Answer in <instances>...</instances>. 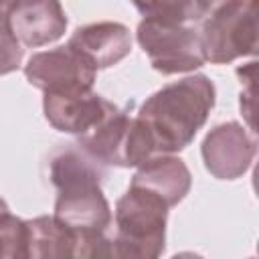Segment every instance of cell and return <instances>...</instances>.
<instances>
[{"label":"cell","mask_w":259,"mask_h":259,"mask_svg":"<svg viewBox=\"0 0 259 259\" xmlns=\"http://www.w3.org/2000/svg\"><path fill=\"white\" fill-rule=\"evenodd\" d=\"M168 206L148 190L130 186L115 202V259H160L166 249Z\"/></svg>","instance_id":"3"},{"label":"cell","mask_w":259,"mask_h":259,"mask_svg":"<svg viewBox=\"0 0 259 259\" xmlns=\"http://www.w3.org/2000/svg\"><path fill=\"white\" fill-rule=\"evenodd\" d=\"M67 47L79 53L97 71L113 67L130 55L132 34L130 28L121 22H91L79 26L71 34Z\"/></svg>","instance_id":"12"},{"label":"cell","mask_w":259,"mask_h":259,"mask_svg":"<svg viewBox=\"0 0 259 259\" xmlns=\"http://www.w3.org/2000/svg\"><path fill=\"white\" fill-rule=\"evenodd\" d=\"M6 212H10V208H8L6 200H2V198H0V217H2V214H6Z\"/></svg>","instance_id":"19"},{"label":"cell","mask_w":259,"mask_h":259,"mask_svg":"<svg viewBox=\"0 0 259 259\" xmlns=\"http://www.w3.org/2000/svg\"><path fill=\"white\" fill-rule=\"evenodd\" d=\"M257 16L259 6L253 0L212 2L198 30L204 59L212 65H227L255 55L259 47Z\"/></svg>","instance_id":"4"},{"label":"cell","mask_w":259,"mask_h":259,"mask_svg":"<svg viewBox=\"0 0 259 259\" xmlns=\"http://www.w3.org/2000/svg\"><path fill=\"white\" fill-rule=\"evenodd\" d=\"M170 259H204V257L198 255V253H194V251H180V253L172 255Z\"/></svg>","instance_id":"17"},{"label":"cell","mask_w":259,"mask_h":259,"mask_svg":"<svg viewBox=\"0 0 259 259\" xmlns=\"http://www.w3.org/2000/svg\"><path fill=\"white\" fill-rule=\"evenodd\" d=\"M217 101L214 83L198 73L154 91L136 111L148 130L154 154H176L192 144Z\"/></svg>","instance_id":"1"},{"label":"cell","mask_w":259,"mask_h":259,"mask_svg":"<svg viewBox=\"0 0 259 259\" xmlns=\"http://www.w3.org/2000/svg\"><path fill=\"white\" fill-rule=\"evenodd\" d=\"M136 38L162 75L190 73L206 63L196 26L146 16L136 28Z\"/></svg>","instance_id":"6"},{"label":"cell","mask_w":259,"mask_h":259,"mask_svg":"<svg viewBox=\"0 0 259 259\" xmlns=\"http://www.w3.org/2000/svg\"><path fill=\"white\" fill-rule=\"evenodd\" d=\"M130 186L152 192L168 208H172L190 192L192 174L182 158L172 154H158L138 166Z\"/></svg>","instance_id":"13"},{"label":"cell","mask_w":259,"mask_h":259,"mask_svg":"<svg viewBox=\"0 0 259 259\" xmlns=\"http://www.w3.org/2000/svg\"><path fill=\"white\" fill-rule=\"evenodd\" d=\"M95 75L97 71L67 45L34 53L24 65L26 81L45 95L93 91Z\"/></svg>","instance_id":"8"},{"label":"cell","mask_w":259,"mask_h":259,"mask_svg":"<svg viewBox=\"0 0 259 259\" xmlns=\"http://www.w3.org/2000/svg\"><path fill=\"white\" fill-rule=\"evenodd\" d=\"M111 259H115V257H113V251H111Z\"/></svg>","instance_id":"20"},{"label":"cell","mask_w":259,"mask_h":259,"mask_svg":"<svg viewBox=\"0 0 259 259\" xmlns=\"http://www.w3.org/2000/svg\"><path fill=\"white\" fill-rule=\"evenodd\" d=\"M249 259H255V257H249Z\"/></svg>","instance_id":"21"},{"label":"cell","mask_w":259,"mask_h":259,"mask_svg":"<svg viewBox=\"0 0 259 259\" xmlns=\"http://www.w3.org/2000/svg\"><path fill=\"white\" fill-rule=\"evenodd\" d=\"M49 178L57 190L53 219L79 231L105 233L111 206L101 190L107 168L83 154L75 144L59 148L49 160Z\"/></svg>","instance_id":"2"},{"label":"cell","mask_w":259,"mask_h":259,"mask_svg":"<svg viewBox=\"0 0 259 259\" xmlns=\"http://www.w3.org/2000/svg\"><path fill=\"white\" fill-rule=\"evenodd\" d=\"M8 26L20 47L38 49L65 34L67 14L55 0H16L8 6Z\"/></svg>","instance_id":"11"},{"label":"cell","mask_w":259,"mask_h":259,"mask_svg":"<svg viewBox=\"0 0 259 259\" xmlns=\"http://www.w3.org/2000/svg\"><path fill=\"white\" fill-rule=\"evenodd\" d=\"M0 259H28V225L12 212L0 217Z\"/></svg>","instance_id":"15"},{"label":"cell","mask_w":259,"mask_h":259,"mask_svg":"<svg viewBox=\"0 0 259 259\" xmlns=\"http://www.w3.org/2000/svg\"><path fill=\"white\" fill-rule=\"evenodd\" d=\"M204 168L219 180H237L253 164L257 142L239 121L214 125L200 146Z\"/></svg>","instance_id":"9"},{"label":"cell","mask_w":259,"mask_h":259,"mask_svg":"<svg viewBox=\"0 0 259 259\" xmlns=\"http://www.w3.org/2000/svg\"><path fill=\"white\" fill-rule=\"evenodd\" d=\"M28 259H111V239L99 231H79L49 214L26 221Z\"/></svg>","instance_id":"7"},{"label":"cell","mask_w":259,"mask_h":259,"mask_svg":"<svg viewBox=\"0 0 259 259\" xmlns=\"http://www.w3.org/2000/svg\"><path fill=\"white\" fill-rule=\"evenodd\" d=\"M136 10L142 14V18H162L178 24L198 26L208 10L212 8V2L204 0H168V2H136Z\"/></svg>","instance_id":"14"},{"label":"cell","mask_w":259,"mask_h":259,"mask_svg":"<svg viewBox=\"0 0 259 259\" xmlns=\"http://www.w3.org/2000/svg\"><path fill=\"white\" fill-rule=\"evenodd\" d=\"M117 105L95 91L85 93H65V95H45L42 111L47 121L63 134L85 136L97 127Z\"/></svg>","instance_id":"10"},{"label":"cell","mask_w":259,"mask_h":259,"mask_svg":"<svg viewBox=\"0 0 259 259\" xmlns=\"http://www.w3.org/2000/svg\"><path fill=\"white\" fill-rule=\"evenodd\" d=\"M24 49L8 26V16L0 18V77L16 71L22 63Z\"/></svg>","instance_id":"16"},{"label":"cell","mask_w":259,"mask_h":259,"mask_svg":"<svg viewBox=\"0 0 259 259\" xmlns=\"http://www.w3.org/2000/svg\"><path fill=\"white\" fill-rule=\"evenodd\" d=\"M8 6H10V2H0V18L8 16Z\"/></svg>","instance_id":"18"},{"label":"cell","mask_w":259,"mask_h":259,"mask_svg":"<svg viewBox=\"0 0 259 259\" xmlns=\"http://www.w3.org/2000/svg\"><path fill=\"white\" fill-rule=\"evenodd\" d=\"M132 107L130 101L125 107L111 111L97 127L79 136L75 146L103 168H134L156 156L152 138L144 123L132 115Z\"/></svg>","instance_id":"5"}]
</instances>
